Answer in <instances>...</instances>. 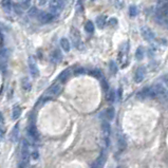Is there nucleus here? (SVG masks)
Returning <instances> with one entry per match:
<instances>
[{"instance_id":"nucleus-1","label":"nucleus","mask_w":168,"mask_h":168,"mask_svg":"<svg viewBox=\"0 0 168 168\" xmlns=\"http://www.w3.org/2000/svg\"><path fill=\"white\" fill-rule=\"evenodd\" d=\"M30 145L26 140L21 141V164L20 166H26L30 161Z\"/></svg>"},{"instance_id":"nucleus-2","label":"nucleus","mask_w":168,"mask_h":168,"mask_svg":"<svg viewBox=\"0 0 168 168\" xmlns=\"http://www.w3.org/2000/svg\"><path fill=\"white\" fill-rule=\"evenodd\" d=\"M61 89H63L61 84H54L45 92V95L43 96H45V98H54V97H57L60 94Z\"/></svg>"},{"instance_id":"nucleus-3","label":"nucleus","mask_w":168,"mask_h":168,"mask_svg":"<svg viewBox=\"0 0 168 168\" xmlns=\"http://www.w3.org/2000/svg\"><path fill=\"white\" fill-rule=\"evenodd\" d=\"M70 34H71V39L72 43L74 45L75 48L77 49H83V41H81V33L77 29H75L74 26L71 28L70 31Z\"/></svg>"},{"instance_id":"nucleus-4","label":"nucleus","mask_w":168,"mask_h":168,"mask_svg":"<svg viewBox=\"0 0 168 168\" xmlns=\"http://www.w3.org/2000/svg\"><path fill=\"white\" fill-rule=\"evenodd\" d=\"M50 2V13L56 16L63 8V0H48Z\"/></svg>"},{"instance_id":"nucleus-5","label":"nucleus","mask_w":168,"mask_h":168,"mask_svg":"<svg viewBox=\"0 0 168 168\" xmlns=\"http://www.w3.org/2000/svg\"><path fill=\"white\" fill-rule=\"evenodd\" d=\"M28 65H29V69H30L31 75H32L34 78H37V77L39 76V70H38V67H37L36 61H35V58L33 56L29 57Z\"/></svg>"},{"instance_id":"nucleus-6","label":"nucleus","mask_w":168,"mask_h":168,"mask_svg":"<svg viewBox=\"0 0 168 168\" xmlns=\"http://www.w3.org/2000/svg\"><path fill=\"white\" fill-rule=\"evenodd\" d=\"M36 17L41 23H48L52 21V19L54 18V15L51 14L50 12H39Z\"/></svg>"},{"instance_id":"nucleus-7","label":"nucleus","mask_w":168,"mask_h":168,"mask_svg":"<svg viewBox=\"0 0 168 168\" xmlns=\"http://www.w3.org/2000/svg\"><path fill=\"white\" fill-rule=\"evenodd\" d=\"M141 33H142V36L145 40L152 41L154 39V33L152 32L148 26H142V29H141Z\"/></svg>"},{"instance_id":"nucleus-8","label":"nucleus","mask_w":168,"mask_h":168,"mask_svg":"<svg viewBox=\"0 0 168 168\" xmlns=\"http://www.w3.org/2000/svg\"><path fill=\"white\" fill-rule=\"evenodd\" d=\"M101 130H103V136L105 140L106 146L109 145V136H110V125L108 122H104L101 125Z\"/></svg>"},{"instance_id":"nucleus-9","label":"nucleus","mask_w":168,"mask_h":168,"mask_svg":"<svg viewBox=\"0 0 168 168\" xmlns=\"http://www.w3.org/2000/svg\"><path fill=\"white\" fill-rule=\"evenodd\" d=\"M153 90H154V92H156V97H160V98H164V99H166V97H167V91H166V89H165L163 86H161V85H156V86H153Z\"/></svg>"},{"instance_id":"nucleus-10","label":"nucleus","mask_w":168,"mask_h":168,"mask_svg":"<svg viewBox=\"0 0 168 168\" xmlns=\"http://www.w3.org/2000/svg\"><path fill=\"white\" fill-rule=\"evenodd\" d=\"M106 160H107V153H106L105 151H103L101 154H99L98 158L95 160V162L93 163L92 167H96V168L103 167L104 165H105V163H106Z\"/></svg>"},{"instance_id":"nucleus-11","label":"nucleus","mask_w":168,"mask_h":168,"mask_svg":"<svg viewBox=\"0 0 168 168\" xmlns=\"http://www.w3.org/2000/svg\"><path fill=\"white\" fill-rule=\"evenodd\" d=\"M28 132H29V134H30V136L32 139H34V140H38L39 134H38V131H37V129H36V125H35L33 122H31L30 126H29Z\"/></svg>"},{"instance_id":"nucleus-12","label":"nucleus","mask_w":168,"mask_h":168,"mask_svg":"<svg viewBox=\"0 0 168 168\" xmlns=\"http://www.w3.org/2000/svg\"><path fill=\"white\" fill-rule=\"evenodd\" d=\"M145 67H140L135 72V77H134V81L135 83H141V81L144 79L145 77Z\"/></svg>"},{"instance_id":"nucleus-13","label":"nucleus","mask_w":168,"mask_h":168,"mask_svg":"<svg viewBox=\"0 0 168 168\" xmlns=\"http://www.w3.org/2000/svg\"><path fill=\"white\" fill-rule=\"evenodd\" d=\"M18 138H19V124H16L15 127L13 128L12 133H11V140H12V142L17 143L18 142Z\"/></svg>"},{"instance_id":"nucleus-14","label":"nucleus","mask_w":168,"mask_h":168,"mask_svg":"<svg viewBox=\"0 0 168 168\" xmlns=\"http://www.w3.org/2000/svg\"><path fill=\"white\" fill-rule=\"evenodd\" d=\"M21 111H22V109H21L20 106H15L14 108H13V111H12V118L13 120H18L19 118H20L21 115Z\"/></svg>"},{"instance_id":"nucleus-15","label":"nucleus","mask_w":168,"mask_h":168,"mask_svg":"<svg viewBox=\"0 0 168 168\" xmlns=\"http://www.w3.org/2000/svg\"><path fill=\"white\" fill-rule=\"evenodd\" d=\"M1 5L4 12L10 13L12 11V0H1Z\"/></svg>"},{"instance_id":"nucleus-16","label":"nucleus","mask_w":168,"mask_h":168,"mask_svg":"<svg viewBox=\"0 0 168 168\" xmlns=\"http://www.w3.org/2000/svg\"><path fill=\"white\" fill-rule=\"evenodd\" d=\"M106 22H107V17L105 15H101L96 18V26L99 29H103L106 26Z\"/></svg>"},{"instance_id":"nucleus-17","label":"nucleus","mask_w":168,"mask_h":168,"mask_svg":"<svg viewBox=\"0 0 168 168\" xmlns=\"http://www.w3.org/2000/svg\"><path fill=\"white\" fill-rule=\"evenodd\" d=\"M21 86H22V89L24 91H30L31 88H32V85H31V81L28 77H23L21 79Z\"/></svg>"},{"instance_id":"nucleus-18","label":"nucleus","mask_w":168,"mask_h":168,"mask_svg":"<svg viewBox=\"0 0 168 168\" xmlns=\"http://www.w3.org/2000/svg\"><path fill=\"white\" fill-rule=\"evenodd\" d=\"M60 47L63 48V50L65 51V52H69V51H70V48H71V46H70L69 39H67V38H61V39H60Z\"/></svg>"},{"instance_id":"nucleus-19","label":"nucleus","mask_w":168,"mask_h":168,"mask_svg":"<svg viewBox=\"0 0 168 168\" xmlns=\"http://www.w3.org/2000/svg\"><path fill=\"white\" fill-rule=\"evenodd\" d=\"M4 131H5V126H4V121H3V115L0 113V141L3 140Z\"/></svg>"},{"instance_id":"nucleus-20","label":"nucleus","mask_w":168,"mask_h":168,"mask_svg":"<svg viewBox=\"0 0 168 168\" xmlns=\"http://www.w3.org/2000/svg\"><path fill=\"white\" fill-rule=\"evenodd\" d=\"M69 76H70V70L67 69V70H65V71H63L60 74H59V81H60L63 84L66 83V81L69 78Z\"/></svg>"},{"instance_id":"nucleus-21","label":"nucleus","mask_w":168,"mask_h":168,"mask_svg":"<svg viewBox=\"0 0 168 168\" xmlns=\"http://www.w3.org/2000/svg\"><path fill=\"white\" fill-rule=\"evenodd\" d=\"M114 114H115V112H114V109H113V108H112V107L108 108V109L106 110V112H105L106 118H107L108 121H111V120H113V118H114Z\"/></svg>"},{"instance_id":"nucleus-22","label":"nucleus","mask_w":168,"mask_h":168,"mask_svg":"<svg viewBox=\"0 0 168 168\" xmlns=\"http://www.w3.org/2000/svg\"><path fill=\"white\" fill-rule=\"evenodd\" d=\"M52 59L54 61H56V63H59V61H61V59H63V55H61V53L59 52V50H55L54 52H53Z\"/></svg>"},{"instance_id":"nucleus-23","label":"nucleus","mask_w":168,"mask_h":168,"mask_svg":"<svg viewBox=\"0 0 168 168\" xmlns=\"http://www.w3.org/2000/svg\"><path fill=\"white\" fill-rule=\"evenodd\" d=\"M135 57L138 60H142L143 57H144V49L142 47H139L138 50H136L135 52Z\"/></svg>"},{"instance_id":"nucleus-24","label":"nucleus","mask_w":168,"mask_h":168,"mask_svg":"<svg viewBox=\"0 0 168 168\" xmlns=\"http://www.w3.org/2000/svg\"><path fill=\"white\" fill-rule=\"evenodd\" d=\"M85 30H86V32H88V33H93L94 32V24L92 21H87V23H86V26H85Z\"/></svg>"},{"instance_id":"nucleus-25","label":"nucleus","mask_w":168,"mask_h":168,"mask_svg":"<svg viewBox=\"0 0 168 168\" xmlns=\"http://www.w3.org/2000/svg\"><path fill=\"white\" fill-rule=\"evenodd\" d=\"M19 5L22 8V10H28L30 8L31 4V0H19Z\"/></svg>"},{"instance_id":"nucleus-26","label":"nucleus","mask_w":168,"mask_h":168,"mask_svg":"<svg viewBox=\"0 0 168 168\" xmlns=\"http://www.w3.org/2000/svg\"><path fill=\"white\" fill-rule=\"evenodd\" d=\"M28 13H29V16L35 17V16H37V15H38L39 11H38V9H37L36 6H33V8H31V10H29Z\"/></svg>"},{"instance_id":"nucleus-27","label":"nucleus","mask_w":168,"mask_h":168,"mask_svg":"<svg viewBox=\"0 0 168 168\" xmlns=\"http://www.w3.org/2000/svg\"><path fill=\"white\" fill-rule=\"evenodd\" d=\"M129 15L131 17H135L138 15V8L135 5H131L129 8Z\"/></svg>"},{"instance_id":"nucleus-28","label":"nucleus","mask_w":168,"mask_h":168,"mask_svg":"<svg viewBox=\"0 0 168 168\" xmlns=\"http://www.w3.org/2000/svg\"><path fill=\"white\" fill-rule=\"evenodd\" d=\"M108 91H109V90H108ZM114 98H115V94H114V92L111 90V91H109L107 94V101H109V103H113Z\"/></svg>"},{"instance_id":"nucleus-29","label":"nucleus","mask_w":168,"mask_h":168,"mask_svg":"<svg viewBox=\"0 0 168 168\" xmlns=\"http://www.w3.org/2000/svg\"><path fill=\"white\" fill-rule=\"evenodd\" d=\"M110 72H111L112 74H115V73L118 72V66L115 65L114 61H111V63H110Z\"/></svg>"},{"instance_id":"nucleus-30","label":"nucleus","mask_w":168,"mask_h":168,"mask_svg":"<svg viewBox=\"0 0 168 168\" xmlns=\"http://www.w3.org/2000/svg\"><path fill=\"white\" fill-rule=\"evenodd\" d=\"M101 87H103L104 91H105V92H108V90H109V86H108L107 81H105L104 78H103V81H101Z\"/></svg>"},{"instance_id":"nucleus-31","label":"nucleus","mask_w":168,"mask_h":168,"mask_svg":"<svg viewBox=\"0 0 168 168\" xmlns=\"http://www.w3.org/2000/svg\"><path fill=\"white\" fill-rule=\"evenodd\" d=\"M14 9H15V12H16L17 14H21V13H22V11H23L22 8L19 5V3L14 4Z\"/></svg>"},{"instance_id":"nucleus-32","label":"nucleus","mask_w":168,"mask_h":168,"mask_svg":"<svg viewBox=\"0 0 168 168\" xmlns=\"http://www.w3.org/2000/svg\"><path fill=\"white\" fill-rule=\"evenodd\" d=\"M90 74L91 75H93V76H95L96 78H101V73L98 71V70H94V71H91L90 72Z\"/></svg>"},{"instance_id":"nucleus-33","label":"nucleus","mask_w":168,"mask_h":168,"mask_svg":"<svg viewBox=\"0 0 168 168\" xmlns=\"http://www.w3.org/2000/svg\"><path fill=\"white\" fill-rule=\"evenodd\" d=\"M6 59V53L4 50L0 51V63H2V61H5Z\"/></svg>"},{"instance_id":"nucleus-34","label":"nucleus","mask_w":168,"mask_h":168,"mask_svg":"<svg viewBox=\"0 0 168 168\" xmlns=\"http://www.w3.org/2000/svg\"><path fill=\"white\" fill-rule=\"evenodd\" d=\"M76 10L78 11V12H83V3H81V0H78L76 3Z\"/></svg>"},{"instance_id":"nucleus-35","label":"nucleus","mask_w":168,"mask_h":168,"mask_svg":"<svg viewBox=\"0 0 168 168\" xmlns=\"http://www.w3.org/2000/svg\"><path fill=\"white\" fill-rule=\"evenodd\" d=\"M37 1H38V5L39 6H43V5L47 4L48 0H37Z\"/></svg>"},{"instance_id":"nucleus-36","label":"nucleus","mask_w":168,"mask_h":168,"mask_svg":"<svg viewBox=\"0 0 168 168\" xmlns=\"http://www.w3.org/2000/svg\"><path fill=\"white\" fill-rule=\"evenodd\" d=\"M32 156H33V159L38 158V151H37V150H34V151L32 152Z\"/></svg>"},{"instance_id":"nucleus-37","label":"nucleus","mask_w":168,"mask_h":168,"mask_svg":"<svg viewBox=\"0 0 168 168\" xmlns=\"http://www.w3.org/2000/svg\"><path fill=\"white\" fill-rule=\"evenodd\" d=\"M116 22H118V21H116V19L115 18H112L111 20H110V26H115Z\"/></svg>"}]
</instances>
